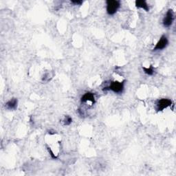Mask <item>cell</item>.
I'll list each match as a JSON object with an SVG mask.
<instances>
[{"label": "cell", "mask_w": 176, "mask_h": 176, "mask_svg": "<svg viewBox=\"0 0 176 176\" xmlns=\"http://www.w3.org/2000/svg\"><path fill=\"white\" fill-rule=\"evenodd\" d=\"M125 81H111L110 85L105 88L104 90H111L116 94H121L124 89Z\"/></svg>", "instance_id": "obj_1"}, {"label": "cell", "mask_w": 176, "mask_h": 176, "mask_svg": "<svg viewBox=\"0 0 176 176\" xmlns=\"http://www.w3.org/2000/svg\"><path fill=\"white\" fill-rule=\"evenodd\" d=\"M107 13L110 15H113L117 12L121 6V3L117 0H108L107 1Z\"/></svg>", "instance_id": "obj_2"}, {"label": "cell", "mask_w": 176, "mask_h": 176, "mask_svg": "<svg viewBox=\"0 0 176 176\" xmlns=\"http://www.w3.org/2000/svg\"><path fill=\"white\" fill-rule=\"evenodd\" d=\"M174 21V13L171 9L168 10L166 15L163 19V25L164 27L168 28L173 24Z\"/></svg>", "instance_id": "obj_3"}, {"label": "cell", "mask_w": 176, "mask_h": 176, "mask_svg": "<svg viewBox=\"0 0 176 176\" xmlns=\"http://www.w3.org/2000/svg\"><path fill=\"white\" fill-rule=\"evenodd\" d=\"M172 104L171 100L168 99H162L158 101L156 104L157 106V111H162L164 109H166L168 107H170Z\"/></svg>", "instance_id": "obj_4"}, {"label": "cell", "mask_w": 176, "mask_h": 176, "mask_svg": "<svg viewBox=\"0 0 176 176\" xmlns=\"http://www.w3.org/2000/svg\"><path fill=\"white\" fill-rule=\"evenodd\" d=\"M168 41L167 37L166 36H162L160 37V40L158 42V43H156V46L153 48V50H163L167 46H168Z\"/></svg>", "instance_id": "obj_5"}, {"label": "cell", "mask_w": 176, "mask_h": 176, "mask_svg": "<svg viewBox=\"0 0 176 176\" xmlns=\"http://www.w3.org/2000/svg\"><path fill=\"white\" fill-rule=\"evenodd\" d=\"M81 102L82 103H87V102H91L92 105L95 103V96L94 94L92 92H87L82 96L81 98Z\"/></svg>", "instance_id": "obj_6"}, {"label": "cell", "mask_w": 176, "mask_h": 176, "mask_svg": "<svg viewBox=\"0 0 176 176\" xmlns=\"http://www.w3.org/2000/svg\"><path fill=\"white\" fill-rule=\"evenodd\" d=\"M17 104H18V100L17 99L13 98L10 99L9 101H8L6 103V109L9 110H14L17 109Z\"/></svg>", "instance_id": "obj_7"}, {"label": "cell", "mask_w": 176, "mask_h": 176, "mask_svg": "<svg viewBox=\"0 0 176 176\" xmlns=\"http://www.w3.org/2000/svg\"><path fill=\"white\" fill-rule=\"evenodd\" d=\"M136 6L138 9H144L145 11H147V12H148V11L149 10V5L147 4V2L144 1V0H138V1H136Z\"/></svg>", "instance_id": "obj_8"}, {"label": "cell", "mask_w": 176, "mask_h": 176, "mask_svg": "<svg viewBox=\"0 0 176 176\" xmlns=\"http://www.w3.org/2000/svg\"><path fill=\"white\" fill-rule=\"evenodd\" d=\"M143 69L144 70L145 72L148 74L149 76H152L153 74H154V70H153V67L151 65L149 67H143Z\"/></svg>", "instance_id": "obj_9"}, {"label": "cell", "mask_w": 176, "mask_h": 176, "mask_svg": "<svg viewBox=\"0 0 176 176\" xmlns=\"http://www.w3.org/2000/svg\"><path fill=\"white\" fill-rule=\"evenodd\" d=\"M72 122V119L70 116H65L64 121H63V122H64V125H70L71 123Z\"/></svg>", "instance_id": "obj_10"}, {"label": "cell", "mask_w": 176, "mask_h": 176, "mask_svg": "<svg viewBox=\"0 0 176 176\" xmlns=\"http://www.w3.org/2000/svg\"><path fill=\"white\" fill-rule=\"evenodd\" d=\"M71 2L75 5H81L83 3V1H72Z\"/></svg>", "instance_id": "obj_11"}]
</instances>
